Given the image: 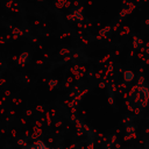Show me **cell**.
<instances>
[{
  "instance_id": "6",
  "label": "cell",
  "mask_w": 149,
  "mask_h": 149,
  "mask_svg": "<svg viewBox=\"0 0 149 149\" xmlns=\"http://www.w3.org/2000/svg\"><path fill=\"white\" fill-rule=\"evenodd\" d=\"M146 24L149 27V19H148V20H146Z\"/></svg>"
},
{
  "instance_id": "4",
  "label": "cell",
  "mask_w": 149,
  "mask_h": 149,
  "mask_svg": "<svg viewBox=\"0 0 149 149\" xmlns=\"http://www.w3.org/2000/svg\"><path fill=\"white\" fill-rule=\"evenodd\" d=\"M123 78H125L126 81L133 80V78H134V72H133V71H126V72L123 73Z\"/></svg>"
},
{
  "instance_id": "3",
  "label": "cell",
  "mask_w": 149,
  "mask_h": 149,
  "mask_svg": "<svg viewBox=\"0 0 149 149\" xmlns=\"http://www.w3.org/2000/svg\"><path fill=\"white\" fill-rule=\"evenodd\" d=\"M28 59H29V54L28 52H22L21 55H20V57H19V63L20 64H26L27 62H28Z\"/></svg>"
},
{
  "instance_id": "2",
  "label": "cell",
  "mask_w": 149,
  "mask_h": 149,
  "mask_svg": "<svg viewBox=\"0 0 149 149\" xmlns=\"http://www.w3.org/2000/svg\"><path fill=\"white\" fill-rule=\"evenodd\" d=\"M68 19L71 20V21H77V22L83 21L84 20V16L81 14V8L80 9H74L71 15H68Z\"/></svg>"
},
{
  "instance_id": "5",
  "label": "cell",
  "mask_w": 149,
  "mask_h": 149,
  "mask_svg": "<svg viewBox=\"0 0 149 149\" xmlns=\"http://www.w3.org/2000/svg\"><path fill=\"white\" fill-rule=\"evenodd\" d=\"M142 43H143V41L140 37H137V36H134L133 37V45H134V48H139Z\"/></svg>"
},
{
  "instance_id": "1",
  "label": "cell",
  "mask_w": 149,
  "mask_h": 149,
  "mask_svg": "<svg viewBox=\"0 0 149 149\" xmlns=\"http://www.w3.org/2000/svg\"><path fill=\"white\" fill-rule=\"evenodd\" d=\"M134 8H135V5H134L133 2H127V3L121 8L120 14H119V17H120V19H123L125 16L129 15V14L133 12Z\"/></svg>"
}]
</instances>
